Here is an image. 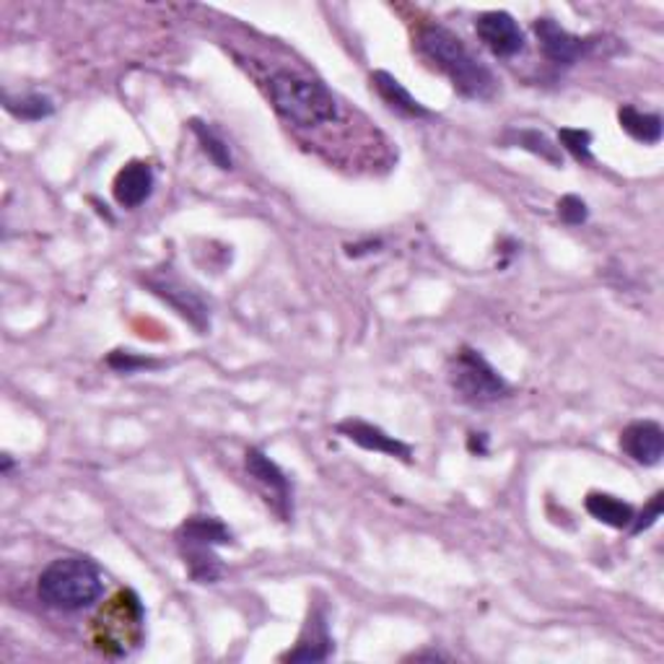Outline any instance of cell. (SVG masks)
I'll use <instances>...</instances> for the list:
<instances>
[{
	"mask_svg": "<svg viewBox=\"0 0 664 664\" xmlns=\"http://www.w3.org/2000/svg\"><path fill=\"white\" fill-rule=\"evenodd\" d=\"M144 636V607L133 592H120L97 618L99 649L112 654H127Z\"/></svg>",
	"mask_w": 664,
	"mask_h": 664,
	"instance_id": "cell-6",
	"label": "cell"
},
{
	"mask_svg": "<svg viewBox=\"0 0 664 664\" xmlns=\"http://www.w3.org/2000/svg\"><path fill=\"white\" fill-rule=\"evenodd\" d=\"M620 446L639 465L654 467L664 457V431L656 421H636L620 433Z\"/></svg>",
	"mask_w": 664,
	"mask_h": 664,
	"instance_id": "cell-11",
	"label": "cell"
},
{
	"mask_svg": "<svg viewBox=\"0 0 664 664\" xmlns=\"http://www.w3.org/2000/svg\"><path fill=\"white\" fill-rule=\"evenodd\" d=\"M620 127L639 144H660L662 140V118L654 112H641L636 107L626 104L618 112Z\"/></svg>",
	"mask_w": 664,
	"mask_h": 664,
	"instance_id": "cell-17",
	"label": "cell"
},
{
	"mask_svg": "<svg viewBox=\"0 0 664 664\" xmlns=\"http://www.w3.org/2000/svg\"><path fill=\"white\" fill-rule=\"evenodd\" d=\"M332 654V639L328 634V623L320 615H311L307 631L296 643L294 652L283 654L286 662H324Z\"/></svg>",
	"mask_w": 664,
	"mask_h": 664,
	"instance_id": "cell-14",
	"label": "cell"
},
{
	"mask_svg": "<svg viewBox=\"0 0 664 664\" xmlns=\"http://www.w3.org/2000/svg\"><path fill=\"white\" fill-rule=\"evenodd\" d=\"M153 193V169L146 161H131L114 177V200L122 208H138Z\"/></svg>",
	"mask_w": 664,
	"mask_h": 664,
	"instance_id": "cell-13",
	"label": "cell"
},
{
	"mask_svg": "<svg viewBox=\"0 0 664 664\" xmlns=\"http://www.w3.org/2000/svg\"><path fill=\"white\" fill-rule=\"evenodd\" d=\"M558 138H561V146H564L576 161H581V164H589V161H592V133L564 127Z\"/></svg>",
	"mask_w": 664,
	"mask_h": 664,
	"instance_id": "cell-21",
	"label": "cell"
},
{
	"mask_svg": "<svg viewBox=\"0 0 664 664\" xmlns=\"http://www.w3.org/2000/svg\"><path fill=\"white\" fill-rule=\"evenodd\" d=\"M3 104L13 118L19 120H45L56 112V104H52L50 97H42V94H24V97H11V94H3Z\"/></svg>",
	"mask_w": 664,
	"mask_h": 664,
	"instance_id": "cell-18",
	"label": "cell"
},
{
	"mask_svg": "<svg viewBox=\"0 0 664 664\" xmlns=\"http://www.w3.org/2000/svg\"><path fill=\"white\" fill-rule=\"evenodd\" d=\"M146 283H148V288L159 296V299H164L169 307L177 309V315L185 317V320L193 324L195 330L206 332L208 328H211V315H208L206 302H202L193 288L185 286L180 278L156 275V278H148Z\"/></svg>",
	"mask_w": 664,
	"mask_h": 664,
	"instance_id": "cell-7",
	"label": "cell"
},
{
	"mask_svg": "<svg viewBox=\"0 0 664 664\" xmlns=\"http://www.w3.org/2000/svg\"><path fill=\"white\" fill-rule=\"evenodd\" d=\"M99 568L89 558H58L39 574L37 592L47 607L76 613L101 598Z\"/></svg>",
	"mask_w": 664,
	"mask_h": 664,
	"instance_id": "cell-2",
	"label": "cell"
},
{
	"mask_svg": "<svg viewBox=\"0 0 664 664\" xmlns=\"http://www.w3.org/2000/svg\"><path fill=\"white\" fill-rule=\"evenodd\" d=\"M558 219L566 223V226H581L589 219V208L587 202L576 195H566V198L558 200Z\"/></svg>",
	"mask_w": 664,
	"mask_h": 664,
	"instance_id": "cell-23",
	"label": "cell"
},
{
	"mask_svg": "<svg viewBox=\"0 0 664 664\" xmlns=\"http://www.w3.org/2000/svg\"><path fill=\"white\" fill-rule=\"evenodd\" d=\"M509 138H514V144H517L519 148H525V151L540 156V159L551 161V164H555V167L564 164L558 146H553L543 133H538V131H512Z\"/></svg>",
	"mask_w": 664,
	"mask_h": 664,
	"instance_id": "cell-20",
	"label": "cell"
},
{
	"mask_svg": "<svg viewBox=\"0 0 664 664\" xmlns=\"http://www.w3.org/2000/svg\"><path fill=\"white\" fill-rule=\"evenodd\" d=\"M180 551L185 555L189 576L200 585H213L221 579L223 568L213 551L219 545L232 543V532L216 517H189L177 532Z\"/></svg>",
	"mask_w": 664,
	"mask_h": 664,
	"instance_id": "cell-4",
	"label": "cell"
},
{
	"mask_svg": "<svg viewBox=\"0 0 664 664\" xmlns=\"http://www.w3.org/2000/svg\"><path fill=\"white\" fill-rule=\"evenodd\" d=\"M371 84H374V89L379 97H382L392 110L408 114V118H431V112L426 110V107L418 101L416 97H410V91L405 89L403 84L395 76H390V73L377 71L374 76H371Z\"/></svg>",
	"mask_w": 664,
	"mask_h": 664,
	"instance_id": "cell-15",
	"label": "cell"
},
{
	"mask_svg": "<svg viewBox=\"0 0 664 664\" xmlns=\"http://www.w3.org/2000/svg\"><path fill=\"white\" fill-rule=\"evenodd\" d=\"M107 364H110L114 371H122V374H133V371L156 369V366H159V361H151V358H144V356H135V354H131V351H114V354L107 358Z\"/></svg>",
	"mask_w": 664,
	"mask_h": 664,
	"instance_id": "cell-22",
	"label": "cell"
},
{
	"mask_svg": "<svg viewBox=\"0 0 664 664\" xmlns=\"http://www.w3.org/2000/svg\"><path fill=\"white\" fill-rule=\"evenodd\" d=\"M275 110L299 127H317L337 118L335 97L320 81L304 78L299 73L278 71L268 84Z\"/></svg>",
	"mask_w": 664,
	"mask_h": 664,
	"instance_id": "cell-3",
	"label": "cell"
},
{
	"mask_svg": "<svg viewBox=\"0 0 664 664\" xmlns=\"http://www.w3.org/2000/svg\"><path fill=\"white\" fill-rule=\"evenodd\" d=\"M450 382L465 403L483 405L504 397L509 392L506 379L485 361L478 351L459 348L450 361Z\"/></svg>",
	"mask_w": 664,
	"mask_h": 664,
	"instance_id": "cell-5",
	"label": "cell"
},
{
	"mask_svg": "<svg viewBox=\"0 0 664 664\" xmlns=\"http://www.w3.org/2000/svg\"><path fill=\"white\" fill-rule=\"evenodd\" d=\"M587 512L598 521H602V525L613 527V530H626L636 519L631 504H626V501L615 496H607V493H589Z\"/></svg>",
	"mask_w": 664,
	"mask_h": 664,
	"instance_id": "cell-16",
	"label": "cell"
},
{
	"mask_svg": "<svg viewBox=\"0 0 664 664\" xmlns=\"http://www.w3.org/2000/svg\"><path fill=\"white\" fill-rule=\"evenodd\" d=\"M470 450L478 452V454H485V433H472L470 436Z\"/></svg>",
	"mask_w": 664,
	"mask_h": 664,
	"instance_id": "cell-25",
	"label": "cell"
},
{
	"mask_svg": "<svg viewBox=\"0 0 664 664\" xmlns=\"http://www.w3.org/2000/svg\"><path fill=\"white\" fill-rule=\"evenodd\" d=\"M660 517H662V493H656V496L647 504V509L639 514V519L631 521V532L639 534L643 530H649V527L656 525V519Z\"/></svg>",
	"mask_w": 664,
	"mask_h": 664,
	"instance_id": "cell-24",
	"label": "cell"
},
{
	"mask_svg": "<svg viewBox=\"0 0 664 664\" xmlns=\"http://www.w3.org/2000/svg\"><path fill=\"white\" fill-rule=\"evenodd\" d=\"M189 125H193V133L198 135L202 151L208 153V159H211L213 164L219 167V169H223V172H229V169L234 167V161H232V151H229L226 140H223L221 135L216 133L211 125H208V122L193 120V122H189Z\"/></svg>",
	"mask_w": 664,
	"mask_h": 664,
	"instance_id": "cell-19",
	"label": "cell"
},
{
	"mask_svg": "<svg viewBox=\"0 0 664 664\" xmlns=\"http://www.w3.org/2000/svg\"><path fill=\"white\" fill-rule=\"evenodd\" d=\"M534 34H538L543 56L555 65L579 63V58H585L589 47L585 39L574 37L571 32H566L564 26L555 24L553 19H538V22H534Z\"/></svg>",
	"mask_w": 664,
	"mask_h": 664,
	"instance_id": "cell-10",
	"label": "cell"
},
{
	"mask_svg": "<svg viewBox=\"0 0 664 664\" xmlns=\"http://www.w3.org/2000/svg\"><path fill=\"white\" fill-rule=\"evenodd\" d=\"M476 32L480 42L496 58H514L525 50V32L506 11H488L478 16Z\"/></svg>",
	"mask_w": 664,
	"mask_h": 664,
	"instance_id": "cell-8",
	"label": "cell"
},
{
	"mask_svg": "<svg viewBox=\"0 0 664 664\" xmlns=\"http://www.w3.org/2000/svg\"><path fill=\"white\" fill-rule=\"evenodd\" d=\"M337 433H343L348 442L364 446V450H369V452L390 454V457L403 459V463H410V459H413L410 446L405 442H399V439H395V436H390V433L379 429V426H371L366 421H354V418H348V421L337 423Z\"/></svg>",
	"mask_w": 664,
	"mask_h": 664,
	"instance_id": "cell-12",
	"label": "cell"
},
{
	"mask_svg": "<svg viewBox=\"0 0 664 664\" xmlns=\"http://www.w3.org/2000/svg\"><path fill=\"white\" fill-rule=\"evenodd\" d=\"M244 467L253 476L257 483H260L266 491L273 496L278 512H281L283 519H288L294 514V499H291V483L286 478V472L278 467L268 454H262L260 450H249L247 459H244Z\"/></svg>",
	"mask_w": 664,
	"mask_h": 664,
	"instance_id": "cell-9",
	"label": "cell"
},
{
	"mask_svg": "<svg viewBox=\"0 0 664 664\" xmlns=\"http://www.w3.org/2000/svg\"><path fill=\"white\" fill-rule=\"evenodd\" d=\"M423 56L450 76L452 86L470 99H488L496 91V78L467 50L463 39L444 26H426L418 37Z\"/></svg>",
	"mask_w": 664,
	"mask_h": 664,
	"instance_id": "cell-1",
	"label": "cell"
}]
</instances>
